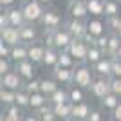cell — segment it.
<instances>
[{
  "mask_svg": "<svg viewBox=\"0 0 121 121\" xmlns=\"http://www.w3.org/2000/svg\"><path fill=\"white\" fill-rule=\"evenodd\" d=\"M116 2H121V0H116Z\"/></svg>",
  "mask_w": 121,
  "mask_h": 121,
  "instance_id": "db71d44e",
  "label": "cell"
},
{
  "mask_svg": "<svg viewBox=\"0 0 121 121\" xmlns=\"http://www.w3.org/2000/svg\"><path fill=\"white\" fill-rule=\"evenodd\" d=\"M119 101H121V98L117 96V94L108 92L103 99H99V108H101V110H105V112H112L117 105H119Z\"/></svg>",
  "mask_w": 121,
  "mask_h": 121,
  "instance_id": "ffe728a7",
  "label": "cell"
},
{
  "mask_svg": "<svg viewBox=\"0 0 121 121\" xmlns=\"http://www.w3.org/2000/svg\"><path fill=\"white\" fill-rule=\"evenodd\" d=\"M112 63H114V58L110 56H103L96 65H92L96 76L99 78H112Z\"/></svg>",
  "mask_w": 121,
  "mask_h": 121,
  "instance_id": "5bb4252c",
  "label": "cell"
},
{
  "mask_svg": "<svg viewBox=\"0 0 121 121\" xmlns=\"http://www.w3.org/2000/svg\"><path fill=\"white\" fill-rule=\"evenodd\" d=\"M78 65V61L71 56L69 51H60V60H58V67H63V69H74Z\"/></svg>",
  "mask_w": 121,
  "mask_h": 121,
  "instance_id": "1f68e13d",
  "label": "cell"
},
{
  "mask_svg": "<svg viewBox=\"0 0 121 121\" xmlns=\"http://www.w3.org/2000/svg\"><path fill=\"white\" fill-rule=\"evenodd\" d=\"M110 121H121V101H119V105L110 112Z\"/></svg>",
  "mask_w": 121,
  "mask_h": 121,
  "instance_id": "ee69618b",
  "label": "cell"
},
{
  "mask_svg": "<svg viewBox=\"0 0 121 121\" xmlns=\"http://www.w3.org/2000/svg\"><path fill=\"white\" fill-rule=\"evenodd\" d=\"M20 5H22V11H24V16L27 20V24H40L42 16H43V13L47 9L45 5L42 2H38V0H24Z\"/></svg>",
  "mask_w": 121,
  "mask_h": 121,
  "instance_id": "7a4b0ae2",
  "label": "cell"
},
{
  "mask_svg": "<svg viewBox=\"0 0 121 121\" xmlns=\"http://www.w3.org/2000/svg\"><path fill=\"white\" fill-rule=\"evenodd\" d=\"M96 80V72L92 69V65H89L87 61L83 63H78L74 67V83L72 85H78L81 89H87L89 91V87L92 85V81Z\"/></svg>",
  "mask_w": 121,
  "mask_h": 121,
  "instance_id": "6da1fadb",
  "label": "cell"
},
{
  "mask_svg": "<svg viewBox=\"0 0 121 121\" xmlns=\"http://www.w3.org/2000/svg\"><path fill=\"white\" fill-rule=\"evenodd\" d=\"M45 43L43 42H33V43H29V54H27V58H29L33 63H36V65H42V61H43V56H45Z\"/></svg>",
  "mask_w": 121,
  "mask_h": 121,
  "instance_id": "7c38bea8",
  "label": "cell"
},
{
  "mask_svg": "<svg viewBox=\"0 0 121 121\" xmlns=\"http://www.w3.org/2000/svg\"><path fill=\"white\" fill-rule=\"evenodd\" d=\"M65 101H69V89L63 87V85H61L54 94L49 96V103L51 105H60V103H65Z\"/></svg>",
  "mask_w": 121,
  "mask_h": 121,
  "instance_id": "f1b7e54d",
  "label": "cell"
},
{
  "mask_svg": "<svg viewBox=\"0 0 121 121\" xmlns=\"http://www.w3.org/2000/svg\"><path fill=\"white\" fill-rule=\"evenodd\" d=\"M63 27H65V29L72 35V38H80V40H83L85 35L89 33V31H87V20L67 18V20L63 22Z\"/></svg>",
  "mask_w": 121,
  "mask_h": 121,
  "instance_id": "ba28073f",
  "label": "cell"
},
{
  "mask_svg": "<svg viewBox=\"0 0 121 121\" xmlns=\"http://www.w3.org/2000/svg\"><path fill=\"white\" fill-rule=\"evenodd\" d=\"M60 83L52 78V76H47V78H42V87H40V92H43L47 98L51 96V94H54L58 89H60Z\"/></svg>",
  "mask_w": 121,
  "mask_h": 121,
  "instance_id": "d4e9b609",
  "label": "cell"
},
{
  "mask_svg": "<svg viewBox=\"0 0 121 121\" xmlns=\"http://www.w3.org/2000/svg\"><path fill=\"white\" fill-rule=\"evenodd\" d=\"M89 49H91V45L87 43L85 40H80V38H74L72 40V43L69 45V52H71V56L74 58L78 63H83V61H87V56H89Z\"/></svg>",
  "mask_w": 121,
  "mask_h": 121,
  "instance_id": "52a82bcc",
  "label": "cell"
},
{
  "mask_svg": "<svg viewBox=\"0 0 121 121\" xmlns=\"http://www.w3.org/2000/svg\"><path fill=\"white\" fill-rule=\"evenodd\" d=\"M15 69L18 71V74H20L25 81L36 78V72H38V71H36V63H33L31 60H24V61L15 63Z\"/></svg>",
  "mask_w": 121,
  "mask_h": 121,
  "instance_id": "9a60e30c",
  "label": "cell"
},
{
  "mask_svg": "<svg viewBox=\"0 0 121 121\" xmlns=\"http://www.w3.org/2000/svg\"><path fill=\"white\" fill-rule=\"evenodd\" d=\"M27 54H29V45L24 43V42H20L18 45H13V51H11V60L15 61V63L24 61V60H29Z\"/></svg>",
  "mask_w": 121,
  "mask_h": 121,
  "instance_id": "44dd1931",
  "label": "cell"
},
{
  "mask_svg": "<svg viewBox=\"0 0 121 121\" xmlns=\"http://www.w3.org/2000/svg\"><path fill=\"white\" fill-rule=\"evenodd\" d=\"M13 69H15V61L11 60V58H0V76L7 74Z\"/></svg>",
  "mask_w": 121,
  "mask_h": 121,
  "instance_id": "8d00e7d4",
  "label": "cell"
},
{
  "mask_svg": "<svg viewBox=\"0 0 121 121\" xmlns=\"http://www.w3.org/2000/svg\"><path fill=\"white\" fill-rule=\"evenodd\" d=\"M0 40L9 43V45H18L22 42V36H20V29L18 27H5V29H0Z\"/></svg>",
  "mask_w": 121,
  "mask_h": 121,
  "instance_id": "e0dca14e",
  "label": "cell"
},
{
  "mask_svg": "<svg viewBox=\"0 0 121 121\" xmlns=\"http://www.w3.org/2000/svg\"><path fill=\"white\" fill-rule=\"evenodd\" d=\"M65 2H67V4H71V2H74V0H65Z\"/></svg>",
  "mask_w": 121,
  "mask_h": 121,
  "instance_id": "f5cc1de1",
  "label": "cell"
},
{
  "mask_svg": "<svg viewBox=\"0 0 121 121\" xmlns=\"http://www.w3.org/2000/svg\"><path fill=\"white\" fill-rule=\"evenodd\" d=\"M2 114H5L7 117H11L13 121H22L25 116V110L22 108V107H18L16 103H13V105H5L2 107Z\"/></svg>",
  "mask_w": 121,
  "mask_h": 121,
  "instance_id": "7402d4cb",
  "label": "cell"
},
{
  "mask_svg": "<svg viewBox=\"0 0 121 121\" xmlns=\"http://www.w3.org/2000/svg\"><path fill=\"white\" fill-rule=\"evenodd\" d=\"M110 91V78H99L96 76V80L92 81V85L89 87V94L94 99H103Z\"/></svg>",
  "mask_w": 121,
  "mask_h": 121,
  "instance_id": "5b68a950",
  "label": "cell"
},
{
  "mask_svg": "<svg viewBox=\"0 0 121 121\" xmlns=\"http://www.w3.org/2000/svg\"><path fill=\"white\" fill-rule=\"evenodd\" d=\"M0 121H13L11 117H7L5 114H0Z\"/></svg>",
  "mask_w": 121,
  "mask_h": 121,
  "instance_id": "c3c4849f",
  "label": "cell"
},
{
  "mask_svg": "<svg viewBox=\"0 0 121 121\" xmlns=\"http://www.w3.org/2000/svg\"><path fill=\"white\" fill-rule=\"evenodd\" d=\"M67 18H76V20H89V7L87 0H74L67 5Z\"/></svg>",
  "mask_w": 121,
  "mask_h": 121,
  "instance_id": "8992f818",
  "label": "cell"
},
{
  "mask_svg": "<svg viewBox=\"0 0 121 121\" xmlns=\"http://www.w3.org/2000/svg\"><path fill=\"white\" fill-rule=\"evenodd\" d=\"M103 56H107L103 49H99V47H96V45H91V49H89V56H87V63H89V65H96Z\"/></svg>",
  "mask_w": 121,
  "mask_h": 121,
  "instance_id": "d6a6232c",
  "label": "cell"
},
{
  "mask_svg": "<svg viewBox=\"0 0 121 121\" xmlns=\"http://www.w3.org/2000/svg\"><path fill=\"white\" fill-rule=\"evenodd\" d=\"M72 40H74L72 35L63 27V25H61L60 29L54 31V47L58 51H67V49H69V45L72 43Z\"/></svg>",
  "mask_w": 121,
  "mask_h": 121,
  "instance_id": "8fae6325",
  "label": "cell"
},
{
  "mask_svg": "<svg viewBox=\"0 0 121 121\" xmlns=\"http://www.w3.org/2000/svg\"><path fill=\"white\" fill-rule=\"evenodd\" d=\"M112 78H121V60L119 58H114V63H112Z\"/></svg>",
  "mask_w": 121,
  "mask_h": 121,
  "instance_id": "b9f144b4",
  "label": "cell"
},
{
  "mask_svg": "<svg viewBox=\"0 0 121 121\" xmlns=\"http://www.w3.org/2000/svg\"><path fill=\"white\" fill-rule=\"evenodd\" d=\"M110 91L121 98V78H110Z\"/></svg>",
  "mask_w": 121,
  "mask_h": 121,
  "instance_id": "f35d334b",
  "label": "cell"
},
{
  "mask_svg": "<svg viewBox=\"0 0 121 121\" xmlns=\"http://www.w3.org/2000/svg\"><path fill=\"white\" fill-rule=\"evenodd\" d=\"M56 116L60 121H65L69 117H72V103L71 101H65V103H60V105H52Z\"/></svg>",
  "mask_w": 121,
  "mask_h": 121,
  "instance_id": "484cf974",
  "label": "cell"
},
{
  "mask_svg": "<svg viewBox=\"0 0 121 121\" xmlns=\"http://www.w3.org/2000/svg\"><path fill=\"white\" fill-rule=\"evenodd\" d=\"M94 45L99 47V49H103V51H107V45H108V33H107V35L98 36V38H96V43H94Z\"/></svg>",
  "mask_w": 121,
  "mask_h": 121,
  "instance_id": "ab89813d",
  "label": "cell"
},
{
  "mask_svg": "<svg viewBox=\"0 0 121 121\" xmlns=\"http://www.w3.org/2000/svg\"><path fill=\"white\" fill-rule=\"evenodd\" d=\"M36 114H38L40 121H60L51 103H49V105H45V107H42L40 110H36Z\"/></svg>",
  "mask_w": 121,
  "mask_h": 121,
  "instance_id": "f546056e",
  "label": "cell"
},
{
  "mask_svg": "<svg viewBox=\"0 0 121 121\" xmlns=\"http://www.w3.org/2000/svg\"><path fill=\"white\" fill-rule=\"evenodd\" d=\"M116 58H119V60H121V47H119V51H117V54H116Z\"/></svg>",
  "mask_w": 121,
  "mask_h": 121,
  "instance_id": "f907efd6",
  "label": "cell"
},
{
  "mask_svg": "<svg viewBox=\"0 0 121 121\" xmlns=\"http://www.w3.org/2000/svg\"><path fill=\"white\" fill-rule=\"evenodd\" d=\"M87 121H105L103 110H101V108H94V110L91 112V116H89V119H87Z\"/></svg>",
  "mask_w": 121,
  "mask_h": 121,
  "instance_id": "60d3db41",
  "label": "cell"
},
{
  "mask_svg": "<svg viewBox=\"0 0 121 121\" xmlns=\"http://www.w3.org/2000/svg\"><path fill=\"white\" fill-rule=\"evenodd\" d=\"M65 121H80V119H76V117H69V119H65Z\"/></svg>",
  "mask_w": 121,
  "mask_h": 121,
  "instance_id": "816d5d0a",
  "label": "cell"
},
{
  "mask_svg": "<svg viewBox=\"0 0 121 121\" xmlns=\"http://www.w3.org/2000/svg\"><path fill=\"white\" fill-rule=\"evenodd\" d=\"M58 60H60V51L54 49V47H47L45 49V56H43V61H42V67L52 71L54 67H58Z\"/></svg>",
  "mask_w": 121,
  "mask_h": 121,
  "instance_id": "d6986e66",
  "label": "cell"
},
{
  "mask_svg": "<svg viewBox=\"0 0 121 121\" xmlns=\"http://www.w3.org/2000/svg\"><path fill=\"white\" fill-rule=\"evenodd\" d=\"M87 7L91 16L105 18V0H87Z\"/></svg>",
  "mask_w": 121,
  "mask_h": 121,
  "instance_id": "603a6c76",
  "label": "cell"
},
{
  "mask_svg": "<svg viewBox=\"0 0 121 121\" xmlns=\"http://www.w3.org/2000/svg\"><path fill=\"white\" fill-rule=\"evenodd\" d=\"M20 2H24V0H20Z\"/></svg>",
  "mask_w": 121,
  "mask_h": 121,
  "instance_id": "11a10c76",
  "label": "cell"
},
{
  "mask_svg": "<svg viewBox=\"0 0 121 121\" xmlns=\"http://www.w3.org/2000/svg\"><path fill=\"white\" fill-rule=\"evenodd\" d=\"M114 33H116V35H117V36L121 38V22H119V25L116 27V31H114Z\"/></svg>",
  "mask_w": 121,
  "mask_h": 121,
  "instance_id": "681fc988",
  "label": "cell"
},
{
  "mask_svg": "<svg viewBox=\"0 0 121 121\" xmlns=\"http://www.w3.org/2000/svg\"><path fill=\"white\" fill-rule=\"evenodd\" d=\"M5 27H9V16H7V11L2 9V13H0V29H5Z\"/></svg>",
  "mask_w": 121,
  "mask_h": 121,
  "instance_id": "7bdbcfd3",
  "label": "cell"
},
{
  "mask_svg": "<svg viewBox=\"0 0 121 121\" xmlns=\"http://www.w3.org/2000/svg\"><path fill=\"white\" fill-rule=\"evenodd\" d=\"M24 85H25V80L18 74V71H16V69L9 71L7 74H4V76H0V89L20 91V89H24Z\"/></svg>",
  "mask_w": 121,
  "mask_h": 121,
  "instance_id": "277c9868",
  "label": "cell"
},
{
  "mask_svg": "<svg viewBox=\"0 0 121 121\" xmlns=\"http://www.w3.org/2000/svg\"><path fill=\"white\" fill-rule=\"evenodd\" d=\"M16 4V0H0V5H2V9H7V7H13Z\"/></svg>",
  "mask_w": 121,
  "mask_h": 121,
  "instance_id": "bcb514c9",
  "label": "cell"
},
{
  "mask_svg": "<svg viewBox=\"0 0 121 121\" xmlns=\"http://www.w3.org/2000/svg\"><path fill=\"white\" fill-rule=\"evenodd\" d=\"M121 16V2L116 0H105V18Z\"/></svg>",
  "mask_w": 121,
  "mask_h": 121,
  "instance_id": "4dcf8cb0",
  "label": "cell"
},
{
  "mask_svg": "<svg viewBox=\"0 0 121 121\" xmlns=\"http://www.w3.org/2000/svg\"><path fill=\"white\" fill-rule=\"evenodd\" d=\"M38 2H42V4L45 5V7H51V5L54 4V0H38Z\"/></svg>",
  "mask_w": 121,
  "mask_h": 121,
  "instance_id": "7dc6e473",
  "label": "cell"
},
{
  "mask_svg": "<svg viewBox=\"0 0 121 121\" xmlns=\"http://www.w3.org/2000/svg\"><path fill=\"white\" fill-rule=\"evenodd\" d=\"M63 22L65 20L61 18L60 11L54 9V7H47L43 16H42V20H40V27L43 31H56L63 25Z\"/></svg>",
  "mask_w": 121,
  "mask_h": 121,
  "instance_id": "3957f363",
  "label": "cell"
},
{
  "mask_svg": "<svg viewBox=\"0 0 121 121\" xmlns=\"http://www.w3.org/2000/svg\"><path fill=\"white\" fill-rule=\"evenodd\" d=\"M119 47H121V38L116 35V33H108V45H107L105 54L110 56V58H116Z\"/></svg>",
  "mask_w": 121,
  "mask_h": 121,
  "instance_id": "4316f807",
  "label": "cell"
},
{
  "mask_svg": "<svg viewBox=\"0 0 121 121\" xmlns=\"http://www.w3.org/2000/svg\"><path fill=\"white\" fill-rule=\"evenodd\" d=\"M16 99V91H9V89H0V103L2 107L13 105Z\"/></svg>",
  "mask_w": 121,
  "mask_h": 121,
  "instance_id": "e575fe53",
  "label": "cell"
},
{
  "mask_svg": "<svg viewBox=\"0 0 121 121\" xmlns=\"http://www.w3.org/2000/svg\"><path fill=\"white\" fill-rule=\"evenodd\" d=\"M40 24H25L24 27H20V36H22V42L24 43H33V42H38L40 38V29L36 27Z\"/></svg>",
  "mask_w": 121,
  "mask_h": 121,
  "instance_id": "2e32d148",
  "label": "cell"
},
{
  "mask_svg": "<svg viewBox=\"0 0 121 121\" xmlns=\"http://www.w3.org/2000/svg\"><path fill=\"white\" fill-rule=\"evenodd\" d=\"M40 87H42V80L40 78H33V80L25 81L24 89L29 92V94H35V92H40Z\"/></svg>",
  "mask_w": 121,
  "mask_h": 121,
  "instance_id": "d590c367",
  "label": "cell"
},
{
  "mask_svg": "<svg viewBox=\"0 0 121 121\" xmlns=\"http://www.w3.org/2000/svg\"><path fill=\"white\" fill-rule=\"evenodd\" d=\"M11 51H13V45L0 40V58H11Z\"/></svg>",
  "mask_w": 121,
  "mask_h": 121,
  "instance_id": "74e56055",
  "label": "cell"
},
{
  "mask_svg": "<svg viewBox=\"0 0 121 121\" xmlns=\"http://www.w3.org/2000/svg\"><path fill=\"white\" fill-rule=\"evenodd\" d=\"M15 103L18 107H22V108H29V103H31V94L25 89H20V91H16V99H15Z\"/></svg>",
  "mask_w": 121,
  "mask_h": 121,
  "instance_id": "836d02e7",
  "label": "cell"
},
{
  "mask_svg": "<svg viewBox=\"0 0 121 121\" xmlns=\"http://www.w3.org/2000/svg\"><path fill=\"white\" fill-rule=\"evenodd\" d=\"M69 101L71 103H81V101H87V89H81L78 85H69Z\"/></svg>",
  "mask_w": 121,
  "mask_h": 121,
  "instance_id": "cb8c5ba5",
  "label": "cell"
},
{
  "mask_svg": "<svg viewBox=\"0 0 121 121\" xmlns=\"http://www.w3.org/2000/svg\"><path fill=\"white\" fill-rule=\"evenodd\" d=\"M51 76L54 78L60 85L69 87L74 83V69H63V67H54L51 71Z\"/></svg>",
  "mask_w": 121,
  "mask_h": 121,
  "instance_id": "9c48e42d",
  "label": "cell"
},
{
  "mask_svg": "<svg viewBox=\"0 0 121 121\" xmlns=\"http://www.w3.org/2000/svg\"><path fill=\"white\" fill-rule=\"evenodd\" d=\"M7 16H9V25L11 27H24L25 24H27V20H25L24 16V11H22V5H13V7H7Z\"/></svg>",
  "mask_w": 121,
  "mask_h": 121,
  "instance_id": "4fadbf2b",
  "label": "cell"
},
{
  "mask_svg": "<svg viewBox=\"0 0 121 121\" xmlns=\"http://www.w3.org/2000/svg\"><path fill=\"white\" fill-rule=\"evenodd\" d=\"M22 121H40V117H38L36 112H25V116H24Z\"/></svg>",
  "mask_w": 121,
  "mask_h": 121,
  "instance_id": "f6af8a7d",
  "label": "cell"
},
{
  "mask_svg": "<svg viewBox=\"0 0 121 121\" xmlns=\"http://www.w3.org/2000/svg\"><path fill=\"white\" fill-rule=\"evenodd\" d=\"M87 31L89 35L92 36H101V35H107L108 33V27H107V20L105 18H98V16H91L87 20Z\"/></svg>",
  "mask_w": 121,
  "mask_h": 121,
  "instance_id": "30bf717a",
  "label": "cell"
},
{
  "mask_svg": "<svg viewBox=\"0 0 121 121\" xmlns=\"http://www.w3.org/2000/svg\"><path fill=\"white\" fill-rule=\"evenodd\" d=\"M49 105V98L43 94V92H35V94H31V103H29V108L33 112L40 110L42 107Z\"/></svg>",
  "mask_w": 121,
  "mask_h": 121,
  "instance_id": "83f0119b",
  "label": "cell"
},
{
  "mask_svg": "<svg viewBox=\"0 0 121 121\" xmlns=\"http://www.w3.org/2000/svg\"><path fill=\"white\" fill-rule=\"evenodd\" d=\"M92 110H94V108H92V105L89 101L72 103V117H76V119H80V121H87Z\"/></svg>",
  "mask_w": 121,
  "mask_h": 121,
  "instance_id": "ac0fdd59",
  "label": "cell"
}]
</instances>
